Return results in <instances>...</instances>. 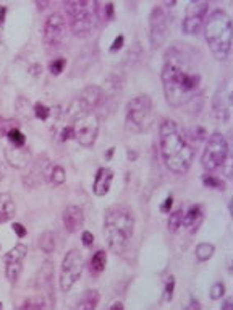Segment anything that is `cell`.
<instances>
[{
    "label": "cell",
    "mask_w": 233,
    "mask_h": 310,
    "mask_svg": "<svg viewBox=\"0 0 233 310\" xmlns=\"http://www.w3.org/2000/svg\"><path fill=\"white\" fill-rule=\"evenodd\" d=\"M161 77L165 101L172 108H181L191 102L201 89V73L198 72L195 62L175 47L165 54Z\"/></svg>",
    "instance_id": "1"
},
{
    "label": "cell",
    "mask_w": 233,
    "mask_h": 310,
    "mask_svg": "<svg viewBox=\"0 0 233 310\" xmlns=\"http://www.w3.org/2000/svg\"><path fill=\"white\" fill-rule=\"evenodd\" d=\"M159 151L165 167L175 174H185L195 159V150L181 135L177 122L167 119L159 128Z\"/></svg>",
    "instance_id": "2"
},
{
    "label": "cell",
    "mask_w": 233,
    "mask_h": 310,
    "mask_svg": "<svg viewBox=\"0 0 233 310\" xmlns=\"http://www.w3.org/2000/svg\"><path fill=\"white\" fill-rule=\"evenodd\" d=\"M135 231V218L125 206H113L105 213L104 235L113 254H123L128 249Z\"/></svg>",
    "instance_id": "3"
},
{
    "label": "cell",
    "mask_w": 233,
    "mask_h": 310,
    "mask_svg": "<svg viewBox=\"0 0 233 310\" xmlns=\"http://www.w3.org/2000/svg\"><path fill=\"white\" fill-rule=\"evenodd\" d=\"M206 43L209 46V51L217 60H225L231 51V38L233 28L231 20L225 10L215 8L211 12L209 18L206 21L204 28Z\"/></svg>",
    "instance_id": "4"
},
{
    "label": "cell",
    "mask_w": 233,
    "mask_h": 310,
    "mask_svg": "<svg viewBox=\"0 0 233 310\" xmlns=\"http://www.w3.org/2000/svg\"><path fill=\"white\" fill-rule=\"evenodd\" d=\"M65 8L73 35L83 38L93 31L96 21V2L71 0V2H65Z\"/></svg>",
    "instance_id": "5"
},
{
    "label": "cell",
    "mask_w": 233,
    "mask_h": 310,
    "mask_svg": "<svg viewBox=\"0 0 233 310\" xmlns=\"http://www.w3.org/2000/svg\"><path fill=\"white\" fill-rule=\"evenodd\" d=\"M73 138L85 148L94 146L99 135V117L94 112L74 109L73 112Z\"/></svg>",
    "instance_id": "6"
},
{
    "label": "cell",
    "mask_w": 233,
    "mask_h": 310,
    "mask_svg": "<svg viewBox=\"0 0 233 310\" xmlns=\"http://www.w3.org/2000/svg\"><path fill=\"white\" fill-rule=\"evenodd\" d=\"M228 159V143L222 133H212L206 143L201 156V164L206 170H215L225 164Z\"/></svg>",
    "instance_id": "7"
},
{
    "label": "cell",
    "mask_w": 233,
    "mask_h": 310,
    "mask_svg": "<svg viewBox=\"0 0 233 310\" xmlns=\"http://www.w3.org/2000/svg\"><path fill=\"white\" fill-rule=\"evenodd\" d=\"M152 101L151 97L143 94V96H136L128 102L127 106V120L128 124H131L138 130H146L149 125L152 124Z\"/></svg>",
    "instance_id": "8"
},
{
    "label": "cell",
    "mask_w": 233,
    "mask_h": 310,
    "mask_svg": "<svg viewBox=\"0 0 233 310\" xmlns=\"http://www.w3.org/2000/svg\"><path fill=\"white\" fill-rule=\"evenodd\" d=\"M170 13L165 10L164 4L156 5L149 16V32H151V46L152 49H159L169 36L170 28Z\"/></svg>",
    "instance_id": "9"
},
{
    "label": "cell",
    "mask_w": 233,
    "mask_h": 310,
    "mask_svg": "<svg viewBox=\"0 0 233 310\" xmlns=\"http://www.w3.org/2000/svg\"><path fill=\"white\" fill-rule=\"evenodd\" d=\"M83 273V257L80 250L71 249L65 254L63 262H62V270H60V289L63 292L71 291L74 283L80 280Z\"/></svg>",
    "instance_id": "10"
},
{
    "label": "cell",
    "mask_w": 233,
    "mask_h": 310,
    "mask_svg": "<svg viewBox=\"0 0 233 310\" xmlns=\"http://www.w3.org/2000/svg\"><path fill=\"white\" fill-rule=\"evenodd\" d=\"M207 10H209V4L204 0H193L186 7L185 20H183V32L185 35H196L201 29L203 23L207 16Z\"/></svg>",
    "instance_id": "11"
},
{
    "label": "cell",
    "mask_w": 233,
    "mask_h": 310,
    "mask_svg": "<svg viewBox=\"0 0 233 310\" xmlns=\"http://www.w3.org/2000/svg\"><path fill=\"white\" fill-rule=\"evenodd\" d=\"M28 255V246L24 244H16L13 249H10L4 257V263H5V276L10 283H16L20 278V274L23 271V263L24 258Z\"/></svg>",
    "instance_id": "12"
},
{
    "label": "cell",
    "mask_w": 233,
    "mask_h": 310,
    "mask_svg": "<svg viewBox=\"0 0 233 310\" xmlns=\"http://www.w3.org/2000/svg\"><path fill=\"white\" fill-rule=\"evenodd\" d=\"M43 36L46 44L49 46H57L60 44L66 36V20L60 13H52L44 23V31Z\"/></svg>",
    "instance_id": "13"
},
{
    "label": "cell",
    "mask_w": 233,
    "mask_h": 310,
    "mask_svg": "<svg viewBox=\"0 0 233 310\" xmlns=\"http://www.w3.org/2000/svg\"><path fill=\"white\" fill-rule=\"evenodd\" d=\"M212 108L215 116L220 120H228L231 116V81L230 78L225 81V85L219 88V91L214 96Z\"/></svg>",
    "instance_id": "14"
},
{
    "label": "cell",
    "mask_w": 233,
    "mask_h": 310,
    "mask_svg": "<svg viewBox=\"0 0 233 310\" xmlns=\"http://www.w3.org/2000/svg\"><path fill=\"white\" fill-rule=\"evenodd\" d=\"M102 89L99 86L89 85L81 91L78 101H76V109L80 111H86V112H94V109L97 108L102 101Z\"/></svg>",
    "instance_id": "15"
},
{
    "label": "cell",
    "mask_w": 233,
    "mask_h": 310,
    "mask_svg": "<svg viewBox=\"0 0 233 310\" xmlns=\"http://www.w3.org/2000/svg\"><path fill=\"white\" fill-rule=\"evenodd\" d=\"M62 219H63V226L66 231L76 232L81 229L83 224H85V213H83V210L80 206L70 205L63 210Z\"/></svg>",
    "instance_id": "16"
},
{
    "label": "cell",
    "mask_w": 233,
    "mask_h": 310,
    "mask_svg": "<svg viewBox=\"0 0 233 310\" xmlns=\"http://www.w3.org/2000/svg\"><path fill=\"white\" fill-rule=\"evenodd\" d=\"M113 181V173L109 167H101L96 173L94 182H93V193L97 197H104V195L109 193L110 187Z\"/></svg>",
    "instance_id": "17"
},
{
    "label": "cell",
    "mask_w": 233,
    "mask_h": 310,
    "mask_svg": "<svg viewBox=\"0 0 233 310\" xmlns=\"http://www.w3.org/2000/svg\"><path fill=\"white\" fill-rule=\"evenodd\" d=\"M5 158L13 167L23 169V167H26L28 162H29V151L24 150V146L18 148V146H12L10 145V146H7V148H5Z\"/></svg>",
    "instance_id": "18"
},
{
    "label": "cell",
    "mask_w": 233,
    "mask_h": 310,
    "mask_svg": "<svg viewBox=\"0 0 233 310\" xmlns=\"http://www.w3.org/2000/svg\"><path fill=\"white\" fill-rule=\"evenodd\" d=\"M99 292L96 289H88L81 294V297L76 300L73 310H96L99 304Z\"/></svg>",
    "instance_id": "19"
},
{
    "label": "cell",
    "mask_w": 233,
    "mask_h": 310,
    "mask_svg": "<svg viewBox=\"0 0 233 310\" xmlns=\"http://www.w3.org/2000/svg\"><path fill=\"white\" fill-rule=\"evenodd\" d=\"M16 215V205L10 193H0V221H10Z\"/></svg>",
    "instance_id": "20"
},
{
    "label": "cell",
    "mask_w": 233,
    "mask_h": 310,
    "mask_svg": "<svg viewBox=\"0 0 233 310\" xmlns=\"http://www.w3.org/2000/svg\"><path fill=\"white\" fill-rule=\"evenodd\" d=\"M201 219H203L201 208L193 206V208H189L185 215H183V226L188 227L189 231H195V229H198V226L201 224Z\"/></svg>",
    "instance_id": "21"
},
{
    "label": "cell",
    "mask_w": 233,
    "mask_h": 310,
    "mask_svg": "<svg viewBox=\"0 0 233 310\" xmlns=\"http://www.w3.org/2000/svg\"><path fill=\"white\" fill-rule=\"evenodd\" d=\"M44 176L52 185H62L66 181V173L60 164H51L47 170H44Z\"/></svg>",
    "instance_id": "22"
},
{
    "label": "cell",
    "mask_w": 233,
    "mask_h": 310,
    "mask_svg": "<svg viewBox=\"0 0 233 310\" xmlns=\"http://www.w3.org/2000/svg\"><path fill=\"white\" fill-rule=\"evenodd\" d=\"M105 265H107L105 250H97L96 254L93 255V258H91V262H89L91 274H101L105 270Z\"/></svg>",
    "instance_id": "23"
},
{
    "label": "cell",
    "mask_w": 233,
    "mask_h": 310,
    "mask_svg": "<svg viewBox=\"0 0 233 310\" xmlns=\"http://www.w3.org/2000/svg\"><path fill=\"white\" fill-rule=\"evenodd\" d=\"M214 246L211 242H201V244H198V247L195 250V255L196 258L199 260V262H207L212 255H214Z\"/></svg>",
    "instance_id": "24"
},
{
    "label": "cell",
    "mask_w": 233,
    "mask_h": 310,
    "mask_svg": "<svg viewBox=\"0 0 233 310\" xmlns=\"http://www.w3.org/2000/svg\"><path fill=\"white\" fill-rule=\"evenodd\" d=\"M39 249L46 252V254H52V252L55 250V237L52 232H43L39 237Z\"/></svg>",
    "instance_id": "25"
},
{
    "label": "cell",
    "mask_w": 233,
    "mask_h": 310,
    "mask_svg": "<svg viewBox=\"0 0 233 310\" xmlns=\"http://www.w3.org/2000/svg\"><path fill=\"white\" fill-rule=\"evenodd\" d=\"M183 215H185V213H183V210H177V211H173V213L170 215L167 226H169V229L172 232H177L180 227L183 226Z\"/></svg>",
    "instance_id": "26"
},
{
    "label": "cell",
    "mask_w": 233,
    "mask_h": 310,
    "mask_svg": "<svg viewBox=\"0 0 233 310\" xmlns=\"http://www.w3.org/2000/svg\"><path fill=\"white\" fill-rule=\"evenodd\" d=\"M7 140L10 142L12 146H18V148H21V146H24L26 138H24V135L20 132L18 128H12L10 132L7 133Z\"/></svg>",
    "instance_id": "27"
},
{
    "label": "cell",
    "mask_w": 233,
    "mask_h": 310,
    "mask_svg": "<svg viewBox=\"0 0 233 310\" xmlns=\"http://www.w3.org/2000/svg\"><path fill=\"white\" fill-rule=\"evenodd\" d=\"M34 116H36L37 119H41V120H46L49 116H51V109H49L47 106L37 102V104L34 106Z\"/></svg>",
    "instance_id": "28"
},
{
    "label": "cell",
    "mask_w": 233,
    "mask_h": 310,
    "mask_svg": "<svg viewBox=\"0 0 233 310\" xmlns=\"http://www.w3.org/2000/svg\"><path fill=\"white\" fill-rule=\"evenodd\" d=\"M223 294H225V286H223L222 283H215V284H212V288H211V297H212L214 300L222 299Z\"/></svg>",
    "instance_id": "29"
},
{
    "label": "cell",
    "mask_w": 233,
    "mask_h": 310,
    "mask_svg": "<svg viewBox=\"0 0 233 310\" xmlns=\"http://www.w3.org/2000/svg\"><path fill=\"white\" fill-rule=\"evenodd\" d=\"M65 60L63 59H57L54 62H51V65H49V70H51L52 75H60L62 70L65 68Z\"/></svg>",
    "instance_id": "30"
},
{
    "label": "cell",
    "mask_w": 233,
    "mask_h": 310,
    "mask_svg": "<svg viewBox=\"0 0 233 310\" xmlns=\"http://www.w3.org/2000/svg\"><path fill=\"white\" fill-rule=\"evenodd\" d=\"M203 182H204L206 187H214V189H223L222 181H219V179L214 177V176H204V177H203Z\"/></svg>",
    "instance_id": "31"
},
{
    "label": "cell",
    "mask_w": 233,
    "mask_h": 310,
    "mask_svg": "<svg viewBox=\"0 0 233 310\" xmlns=\"http://www.w3.org/2000/svg\"><path fill=\"white\" fill-rule=\"evenodd\" d=\"M173 289H175V278H173V276H170V278L167 280V284H165V292H164L165 300H172Z\"/></svg>",
    "instance_id": "32"
},
{
    "label": "cell",
    "mask_w": 233,
    "mask_h": 310,
    "mask_svg": "<svg viewBox=\"0 0 233 310\" xmlns=\"http://www.w3.org/2000/svg\"><path fill=\"white\" fill-rule=\"evenodd\" d=\"M123 47V36L120 35V36H116L115 38V41H113V44L110 46V52L112 54H115V52H119L120 49Z\"/></svg>",
    "instance_id": "33"
},
{
    "label": "cell",
    "mask_w": 233,
    "mask_h": 310,
    "mask_svg": "<svg viewBox=\"0 0 233 310\" xmlns=\"http://www.w3.org/2000/svg\"><path fill=\"white\" fill-rule=\"evenodd\" d=\"M23 310H44V307L41 302H36V300H28V302L23 305Z\"/></svg>",
    "instance_id": "34"
},
{
    "label": "cell",
    "mask_w": 233,
    "mask_h": 310,
    "mask_svg": "<svg viewBox=\"0 0 233 310\" xmlns=\"http://www.w3.org/2000/svg\"><path fill=\"white\" fill-rule=\"evenodd\" d=\"M81 240H83V246L89 247V246H93V242H94V235L91 234V232H88V231H85V232H83V235H81Z\"/></svg>",
    "instance_id": "35"
},
{
    "label": "cell",
    "mask_w": 233,
    "mask_h": 310,
    "mask_svg": "<svg viewBox=\"0 0 233 310\" xmlns=\"http://www.w3.org/2000/svg\"><path fill=\"white\" fill-rule=\"evenodd\" d=\"M13 231H15L16 235H18V237H24V235H26V229H24V226L20 224V223L13 224Z\"/></svg>",
    "instance_id": "36"
},
{
    "label": "cell",
    "mask_w": 233,
    "mask_h": 310,
    "mask_svg": "<svg viewBox=\"0 0 233 310\" xmlns=\"http://www.w3.org/2000/svg\"><path fill=\"white\" fill-rule=\"evenodd\" d=\"M62 140L63 142H66V140H71L73 138V128L71 127H65L63 130H62Z\"/></svg>",
    "instance_id": "37"
},
{
    "label": "cell",
    "mask_w": 233,
    "mask_h": 310,
    "mask_svg": "<svg viewBox=\"0 0 233 310\" xmlns=\"http://www.w3.org/2000/svg\"><path fill=\"white\" fill-rule=\"evenodd\" d=\"M172 205H173V198L172 197H167V200L164 201V205H162V213H169L170 211V208H172Z\"/></svg>",
    "instance_id": "38"
},
{
    "label": "cell",
    "mask_w": 233,
    "mask_h": 310,
    "mask_svg": "<svg viewBox=\"0 0 233 310\" xmlns=\"http://www.w3.org/2000/svg\"><path fill=\"white\" fill-rule=\"evenodd\" d=\"M220 310H233V304H231V299H225L222 304V308Z\"/></svg>",
    "instance_id": "39"
},
{
    "label": "cell",
    "mask_w": 233,
    "mask_h": 310,
    "mask_svg": "<svg viewBox=\"0 0 233 310\" xmlns=\"http://www.w3.org/2000/svg\"><path fill=\"white\" fill-rule=\"evenodd\" d=\"M188 310H201V305H199V302L196 299H193L189 302V307H188Z\"/></svg>",
    "instance_id": "40"
},
{
    "label": "cell",
    "mask_w": 233,
    "mask_h": 310,
    "mask_svg": "<svg viewBox=\"0 0 233 310\" xmlns=\"http://www.w3.org/2000/svg\"><path fill=\"white\" fill-rule=\"evenodd\" d=\"M109 310H123V304L116 300V302H113V304L109 307Z\"/></svg>",
    "instance_id": "41"
},
{
    "label": "cell",
    "mask_w": 233,
    "mask_h": 310,
    "mask_svg": "<svg viewBox=\"0 0 233 310\" xmlns=\"http://www.w3.org/2000/svg\"><path fill=\"white\" fill-rule=\"evenodd\" d=\"M0 310H2V304H0Z\"/></svg>",
    "instance_id": "42"
}]
</instances>
